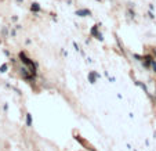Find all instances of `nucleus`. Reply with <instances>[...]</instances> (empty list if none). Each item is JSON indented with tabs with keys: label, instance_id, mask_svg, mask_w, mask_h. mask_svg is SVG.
I'll return each mask as SVG.
<instances>
[{
	"label": "nucleus",
	"instance_id": "f257e3e1",
	"mask_svg": "<svg viewBox=\"0 0 156 151\" xmlns=\"http://www.w3.org/2000/svg\"><path fill=\"white\" fill-rule=\"evenodd\" d=\"M100 27H101V24H95L94 27L90 29V35H91L93 38H95L97 40L102 42L104 40V36H102V33L100 32Z\"/></svg>",
	"mask_w": 156,
	"mask_h": 151
},
{
	"label": "nucleus",
	"instance_id": "f03ea898",
	"mask_svg": "<svg viewBox=\"0 0 156 151\" xmlns=\"http://www.w3.org/2000/svg\"><path fill=\"white\" fill-rule=\"evenodd\" d=\"M75 14L77 15V17H90L91 15V10L88 9H79L75 11Z\"/></svg>",
	"mask_w": 156,
	"mask_h": 151
},
{
	"label": "nucleus",
	"instance_id": "7ed1b4c3",
	"mask_svg": "<svg viewBox=\"0 0 156 151\" xmlns=\"http://www.w3.org/2000/svg\"><path fill=\"white\" fill-rule=\"evenodd\" d=\"M97 78H100V74H97V72L91 71L88 74V80H90V83H95L97 82Z\"/></svg>",
	"mask_w": 156,
	"mask_h": 151
},
{
	"label": "nucleus",
	"instance_id": "20e7f679",
	"mask_svg": "<svg viewBox=\"0 0 156 151\" xmlns=\"http://www.w3.org/2000/svg\"><path fill=\"white\" fill-rule=\"evenodd\" d=\"M30 11H32V13H40L41 11L40 4H39L37 2H33V3L30 4Z\"/></svg>",
	"mask_w": 156,
	"mask_h": 151
},
{
	"label": "nucleus",
	"instance_id": "39448f33",
	"mask_svg": "<svg viewBox=\"0 0 156 151\" xmlns=\"http://www.w3.org/2000/svg\"><path fill=\"white\" fill-rule=\"evenodd\" d=\"M27 125L28 126H32V115L30 114H27Z\"/></svg>",
	"mask_w": 156,
	"mask_h": 151
},
{
	"label": "nucleus",
	"instance_id": "423d86ee",
	"mask_svg": "<svg viewBox=\"0 0 156 151\" xmlns=\"http://www.w3.org/2000/svg\"><path fill=\"white\" fill-rule=\"evenodd\" d=\"M151 68L153 69V72H156V60H155V58L152 60V64H151Z\"/></svg>",
	"mask_w": 156,
	"mask_h": 151
},
{
	"label": "nucleus",
	"instance_id": "0eeeda50",
	"mask_svg": "<svg viewBox=\"0 0 156 151\" xmlns=\"http://www.w3.org/2000/svg\"><path fill=\"white\" fill-rule=\"evenodd\" d=\"M7 68H9V65H7V64H3V65L0 67V72H6Z\"/></svg>",
	"mask_w": 156,
	"mask_h": 151
},
{
	"label": "nucleus",
	"instance_id": "6e6552de",
	"mask_svg": "<svg viewBox=\"0 0 156 151\" xmlns=\"http://www.w3.org/2000/svg\"><path fill=\"white\" fill-rule=\"evenodd\" d=\"M127 13H129V15H130V17H131V18H134V17H136V11H134V10L129 9V11H127Z\"/></svg>",
	"mask_w": 156,
	"mask_h": 151
},
{
	"label": "nucleus",
	"instance_id": "1a4fd4ad",
	"mask_svg": "<svg viewBox=\"0 0 156 151\" xmlns=\"http://www.w3.org/2000/svg\"><path fill=\"white\" fill-rule=\"evenodd\" d=\"M148 15H149L151 20H155V15H153V11L152 10H149V13H148Z\"/></svg>",
	"mask_w": 156,
	"mask_h": 151
},
{
	"label": "nucleus",
	"instance_id": "9d476101",
	"mask_svg": "<svg viewBox=\"0 0 156 151\" xmlns=\"http://www.w3.org/2000/svg\"><path fill=\"white\" fill-rule=\"evenodd\" d=\"M73 47H75V50L76 51H80V47H79V45H77L76 42H73Z\"/></svg>",
	"mask_w": 156,
	"mask_h": 151
},
{
	"label": "nucleus",
	"instance_id": "9b49d317",
	"mask_svg": "<svg viewBox=\"0 0 156 151\" xmlns=\"http://www.w3.org/2000/svg\"><path fill=\"white\" fill-rule=\"evenodd\" d=\"M149 10H152L153 11V10H155V6H153V4H149Z\"/></svg>",
	"mask_w": 156,
	"mask_h": 151
}]
</instances>
